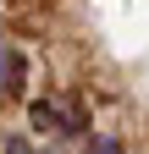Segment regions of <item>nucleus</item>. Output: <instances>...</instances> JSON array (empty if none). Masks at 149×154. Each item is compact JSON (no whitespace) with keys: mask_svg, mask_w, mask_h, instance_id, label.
<instances>
[{"mask_svg":"<svg viewBox=\"0 0 149 154\" xmlns=\"http://www.w3.org/2000/svg\"><path fill=\"white\" fill-rule=\"evenodd\" d=\"M88 154H122V149H116V143H105V138H100V143H94V149H88Z\"/></svg>","mask_w":149,"mask_h":154,"instance_id":"obj_4","label":"nucleus"},{"mask_svg":"<svg viewBox=\"0 0 149 154\" xmlns=\"http://www.w3.org/2000/svg\"><path fill=\"white\" fill-rule=\"evenodd\" d=\"M6 154H33V149H28V138H6Z\"/></svg>","mask_w":149,"mask_h":154,"instance_id":"obj_3","label":"nucleus"},{"mask_svg":"<svg viewBox=\"0 0 149 154\" xmlns=\"http://www.w3.org/2000/svg\"><path fill=\"white\" fill-rule=\"evenodd\" d=\"M0 88H6V94L22 88V55H17V50H0Z\"/></svg>","mask_w":149,"mask_h":154,"instance_id":"obj_2","label":"nucleus"},{"mask_svg":"<svg viewBox=\"0 0 149 154\" xmlns=\"http://www.w3.org/2000/svg\"><path fill=\"white\" fill-rule=\"evenodd\" d=\"M28 116H33V127H44V132H50V127H55V132H83V116H72V110L50 105V99H39Z\"/></svg>","mask_w":149,"mask_h":154,"instance_id":"obj_1","label":"nucleus"}]
</instances>
